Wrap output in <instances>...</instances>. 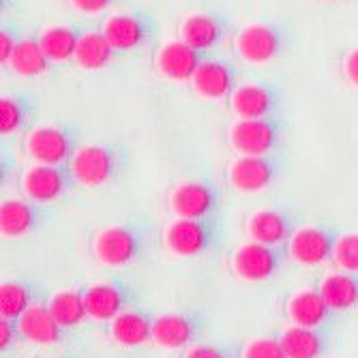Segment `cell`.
<instances>
[{"label":"cell","mask_w":358,"mask_h":358,"mask_svg":"<svg viewBox=\"0 0 358 358\" xmlns=\"http://www.w3.org/2000/svg\"><path fill=\"white\" fill-rule=\"evenodd\" d=\"M329 3H339V0H329Z\"/></svg>","instance_id":"39"},{"label":"cell","mask_w":358,"mask_h":358,"mask_svg":"<svg viewBox=\"0 0 358 358\" xmlns=\"http://www.w3.org/2000/svg\"><path fill=\"white\" fill-rule=\"evenodd\" d=\"M193 337V329H191V322L178 313H166V315H159L152 322V335L150 339L161 345V348H168V350H178L182 345H187Z\"/></svg>","instance_id":"23"},{"label":"cell","mask_w":358,"mask_h":358,"mask_svg":"<svg viewBox=\"0 0 358 358\" xmlns=\"http://www.w3.org/2000/svg\"><path fill=\"white\" fill-rule=\"evenodd\" d=\"M80 35L73 26H48L41 35H39V43L48 56L50 62H67L76 58V50L80 43Z\"/></svg>","instance_id":"21"},{"label":"cell","mask_w":358,"mask_h":358,"mask_svg":"<svg viewBox=\"0 0 358 358\" xmlns=\"http://www.w3.org/2000/svg\"><path fill=\"white\" fill-rule=\"evenodd\" d=\"M20 333L39 345H52L60 339V324L54 320L52 311L41 305H30L17 320Z\"/></svg>","instance_id":"17"},{"label":"cell","mask_w":358,"mask_h":358,"mask_svg":"<svg viewBox=\"0 0 358 358\" xmlns=\"http://www.w3.org/2000/svg\"><path fill=\"white\" fill-rule=\"evenodd\" d=\"M247 232L255 243L271 247L287 238V223L277 210H257L249 217Z\"/></svg>","instance_id":"26"},{"label":"cell","mask_w":358,"mask_h":358,"mask_svg":"<svg viewBox=\"0 0 358 358\" xmlns=\"http://www.w3.org/2000/svg\"><path fill=\"white\" fill-rule=\"evenodd\" d=\"M234 48L245 62L266 64L281 54L283 37L277 26L264 24V22H253L238 30V35L234 39Z\"/></svg>","instance_id":"1"},{"label":"cell","mask_w":358,"mask_h":358,"mask_svg":"<svg viewBox=\"0 0 358 358\" xmlns=\"http://www.w3.org/2000/svg\"><path fill=\"white\" fill-rule=\"evenodd\" d=\"M9 67L22 78H39L48 71L50 60L39 39H22L9 60Z\"/></svg>","instance_id":"25"},{"label":"cell","mask_w":358,"mask_h":358,"mask_svg":"<svg viewBox=\"0 0 358 358\" xmlns=\"http://www.w3.org/2000/svg\"><path fill=\"white\" fill-rule=\"evenodd\" d=\"M32 227V210L22 200H5L0 204V232L7 238H20Z\"/></svg>","instance_id":"29"},{"label":"cell","mask_w":358,"mask_h":358,"mask_svg":"<svg viewBox=\"0 0 358 358\" xmlns=\"http://www.w3.org/2000/svg\"><path fill=\"white\" fill-rule=\"evenodd\" d=\"M320 294L327 301L329 309L345 311L358 303V281L348 273H333L327 275L320 283Z\"/></svg>","instance_id":"22"},{"label":"cell","mask_w":358,"mask_h":358,"mask_svg":"<svg viewBox=\"0 0 358 358\" xmlns=\"http://www.w3.org/2000/svg\"><path fill=\"white\" fill-rule=\"evenodd\" d=\"M110 335L122 348H138L150 339L152 322L136 311H120L110 324Z\"/></svg>","instance_id":"20"},{"label":"cell","mask_w":358,"mask_h":358,"mask_svg":"<svg viewBox=\"0 0 358 358\" xmlns=\"http://www.w3.org/2000/svg\"><path fill=\"white\" fill-rule=\"evenodd\" d=\"M275 106V94L268 86L262 84H241L230 94V108L238 118H266Z\"/></svg>","instance_id":"15"},{"label":"cell","mask_w":358,"mask_h":358,"mask_svg":"<svg viewBox=\"0 0 358 358\" xmlns=\"http://www.w3.org/2000/svg\"><path fill=\"white\" fill-rule=\"evenodd\" d=\"M24 148L30 159H35L37 164H43V166H60L62 161L73 157L71 138L64 134L60 127H54V124H43V127L32 129L26 136Z\"/></svg>","instance_id":"4"},{"label":"cell","mask_w":358,"mask_h":358,"mask_svg":"<svg viewBox=\"0 0 358 358\" xmlns=\"http://www.w3.org/2000/svg\"><path fill=\"white\" fill-rule=\"evenodd\" d=\"M279 345L285 358H317L322 352V339L313 333V329L289 327L281 333Z\"/></svg>","instance_id":"27"},{"label":"cell","mask_w":358,"mask_h":358,"mask_svg":"<svg viewBox=\"0 0 358 358\" xmlns=\"http://www.w3.org/2000/svg\"><path fill=\"white\" fill-rule=\"evenodd\" d=\"M71 7L84 15H96V13H103L108 11L116 0H69Z\"/></svg>","instance_id":"34"},{"label":"cell","mask_w":358,"mask_h":358,"mask_svg":"<svg viewBox=\"0 0 358 358\" xmlns=\"http://www.w3.org/2000/svg\"><path fill=\"white\" fill-rule=\"evenodd\" d=\"M114 52L116 50L103 35V30H86L80 35L73 60L86 71H101L114 60Z\"/></svg>","instance_id":"18"},{"label":"cell","mask_w":358,"mask_h":358,"mask_svg":"<svg viewBox=\"0 0 358 358\" xmlns=\"http://www.w3.org/2000/svg\"><path fill=\"white\" fill-rule=\"evenodd\" d=\"M191 86L202 99H208V101L225 99V96H230L236 88V73L232 69V64H227L225 60L208 58V60H202V64L191 80Z\"/></svg>","instance_id":"7"},{"label":"cell","mask_w":358,"mask_h":358,"mask_svg":"<svg viewBox=\"0 0 358 358\" xmlns=\"http://www.w3.org/2000/svg\"><path fill=\"white\" fill-rule=\"evenodd\" d=\"M92 251L96 259L108 266H124L136 255V236L122 225L106 227L94 236Z\"/></svg>","instance_id":"9"},{"label":"cell","mask_w":358,"mask_h":358,"mask_svg":"<svg viewBox=\"0 0 358 358\" xmlns=\"http://www.w3.org/2000/svg\"><path fill=\"white\" fill-rule=\"evenodd\" d=\"M227 178L241 193H257L271 185L273 166L264 157H245L241 155L227 168Z\"/></svg>","instance_id":"13"},{"label":"cell","mask_w":358,"mask_h":358,"mask_svg":"<svg viewBox=\"0 0 358 358\" xmlns=\"http://www.w3.org/2000/svg\"><path fill=\"white\" fill-rule=\"evenodd\" d=\"M202 60V52L193 50L182 39H174L157 50L155 67L159 76L170 82H191Z\"/></svg>","instance_id":"3"},{"label":"cell","mask_w":358,"mask_h":358,"mask_svg":"<svg viewBox=\"0 0 358 358\" xmlns=\"http://www.w3.org/2000/svg\"><path fill=\"white\" fill-rule=\"evenodd\" d=\"M86 313L94 320H114L122 309V296L118 287L110 283H94L84 292Z\"/></svg>","instance_id":"24"},{"label":"cell","mask_w":358,"mask_h":358,"mask_svg":"<svg viewBox=\"0 0 358 358\" xmlns=\"http://www.w3.org/2000/svg\"><path fill=\"white\" fill-rule=\"evenodd\" d=\"M215 204L213 191L202 182H180L170 193V208L178 219L200 221Z\"/></svg>","instance_id":"14"},{"label":"cell","mask_w":358,"mask_h":358,"mask_svg":"<svg viewBox=\"0 0 358 358\" xmlns=\"http://www.w3.org/2000/svg\"><path fill=\"white\" fill-rule=\"evenodd\" d=\"M289 255L303 266H317L333 257V243L320 227L307 225L289 236Z\"/></svg>","instance_id":"10"},{"label":"cell","mask_w":358,"mask_h":358,"mask_svg":"<svg viewBox=\"0 0 358 358\" xmlns=\"http://www.w3.org/2000/svg\"><path fill=\"white\" fill-rule=\"evenodd\" d=\"M243 358H285V354H283L279 341L268 339V337H259L245 345Z\"/></svg>","instance_id":"33"},{"label":"cell","mask_w":358,"mask_h":358,"mask_svg":"<svg viewBox=\"0 0 358 358\" xmlns=\"http://www.w3.org/2000/svg\"><path fill=\"white\" fill-rule=\"evenodd\" d=\"M327 315H329V305L315 289H301L287 303V317L292 320L294 327L315 329L327 320Z\"/></svg>","instance_id":"19"},{"label":"cell","mask_w":358,"mask_h":358,"mask_svg":"<svg viewBox=\"0 0 358 358\" xmlns=\"http://www.w3.org/2000/svg\"><path fill=\"white\" fill-rule=\"evenodd\" d=\"M22 189L26 198L39 204H48L58 200L64 191V176L58 166L35 164L22 176Z\"/></svg>","instance_id":"12"},{"label":"cell","mask_w":358,"mask_h":358,"mask_svg":"<svg viewBox=\"0 0 358 358\" xmlns=\"http://www.w3.org/2000/svg\"><path fill=\"white\" fill-rule=\"evenodd\" d=\"M185 358H223V354L213 345H193L185 354Z\"/></svg>","instance_id":"37"},{"label":"cell","mask_w":358,"mask_h":358,"mask_svg":"<svg viewBox=\"0 0 358 358\" xmlns=\"http://www.w3.org/2000/svg\"><path fill=\"white\" fill-rule=\"evenodd\" d=\"M343 73H345V78H348L350 84L358 86V48L352 50L345 56V60H343Z\"/></svg>","instance_id":"36"},{"label":"cell","mask_w":358,"mask_h":358,"mask_svg":"<svg viewBox=\"0 0 358 358\" xmlns=\"http://www.w3.org/2000/svg\"><path fill=\"white\" fill-rule=\"evenodd\" d=\"M17 39H15V35H13V32L11 30H3V32H0V62H3L5 64V67H7V64H9V60H11V56H13V52H15V48H17Z\"/></svg>","instance_id":"35"},{"label":"cell","mask_w":358,"mask_h":358,"mask_svg":"<svg viewBox=\"0 0 358 358\" xmlns=\"http://www.w3.org/2000/svg\"><path fill=\"white\" fill-rule=\"evenodd\" d=\"M11 320H0V348H7V345H11L13 343V329H11V324H9Z\"/></svg>","instance_id":"38"},{"label":"cell","mask_w":358,"mask_h":358,"mask_svg":"<svg viewBox=\"0 0 358 358\" xmlns=\"http://www.w3.org/2000/svg\"><path fill=\"white\" fill-rule=\"evenodd\" d=\"M335 264L345 273H358V234H343L333 245Z\"/></svg>","instance_id":"32"},{"label":"cell","mask_w":358,"mask_h":358,"mask_svg":"<svg viewBox=\"0 0 358 358\" xmlns=\"http://www.w3.org/2000/svg\"><path fill=\"white\" fill-rule=\"evenodd\" d=\"M24 122H26L24 101L11 94L0 96V134L11 136V134L20 131Z\"/></svg>","instance_id":"31"},{"label":"cell","mask_w":358,"mask_h":358,"mask_svg":"<svg viewBox=\"0 0 358 358\" xmlns=\"http://www.w3.org/2000/svg\"><path fill=\"white\" fill-rule=\"evenodd\" d=\"M103 35L112 43L116 52H129V50H138L146 45L152 35H155V26L146 15L140 13H116L110 15L103 24Z\"/></svg>","instance_id":"2"},{"label":"cell","mask_w":358,"mask_h":358,"mask_svg":"<svg viewBox=\"0 0 358 358\" xmlns=\"http://www.w3.org/2000/svg\"><path fill=\"white\" fill-rule=\"evenodd\" d=\"M164 243L174 255L191 257V255H198L206 247V230L200 221L176 219L166 227Z\"/></svg>","instance_id":"16"},{"label":"cell","mask_w":358,"mask_h":358,"mask_svg":"<svg viewBox=\"0 0 358 358\" xmlns=\"http://www.w3.org/2000/svg\"><path fill=\"white\" fill-rule=\"evenodd\" d=\"M28 307H30V294L24 285L20 283L0 285V315L5 320H20Z\"/></svg>","instance_id":"30"},{"label":"cell","mask_w":358,"mask_h":358,"mask_svg":"<svg viewBox=\"0 0 358 358\" xmlns=\"http://www.w3.org/2000/svg\"><path fill=\"white\" fill-rule=\"evenodd\" d=\"M277 142L275 124L266 118H238L230 127V144L238 155L264 157Z\"/></svg>","instance_id":"5"},{"label":"cell","mask_w":358,"mask_h":358,"mask_svg":"<svg viewBox=\"0 0 358 358\" xmlns=\"http://www.w3.org/2000/svg\"><path fill=\"white\" fill-rule=\"evenodd\" d=\"M232 268L245 281H264L275 273V253L268 245L249 241L234 251Z\"/></svg>","instance_id":"11"},{"label":"cell","mask_w":358,"mask_h":358,"mask_svg":"<svg viewBox=\"0 0 358 358\" xmlns=\"http://www.w3.org/2000/svg\"><path fill=\"white\" fill-rule=\"evenodd\" d=\"M180 39L198 52L215 50L225 37V24L215 13H189L180 22Z\"/></svg>","instance_id":"8"},{"label":"cell","mask_w":358,"mask_h":358,"mask_svg":"<svg viewBox=\"0 0 358 358\" xmlns=\"http://www.w3.org/2000/svg\"><path fill=\"white\" fill-rule=\"evenodd\" d=\"M48 309L52 311L54 320L62 329L78 327V324L88 315L86 305H84V294H78L73 289H62L58 294H54Z\"/></svg>","instance_id":"28"},{"label":"cell","mask_w":358,"mask_h":358,"mask_svg":"<svg viewBox=\"0 0 358 358\" xmlns=\"http://www.w3.org/2000/svg\"><path fill=\"white\" fill-rule=\"evenodd\" d=\"M114 155L110 148L99 144H88L73 152L71 176L84 187H101L112 178Z\"/></svg>","instance_id":"6"}]
</instances>
